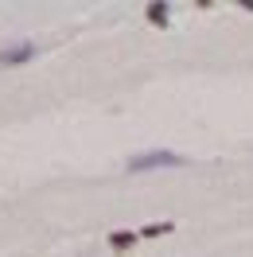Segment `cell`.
Here are the masks:
<instances>
[{"label":"cell","mask_w":253,"mask_h":257,"mask_svg":"<svg viewBox=\"0 0 253 257\" xmlns=\"http://www.w3.org/2000/svg\"><path fill=\"white\" fill-rule=\"evenodd\" d=\"M144 16H148V24H156V28H168V4H164V0L148 4V8H144Z\"/></svg>","instance_id":"4"},{"label":"cell","mask_w":253,"mask_h":257,"mask_svg":"<svg viewBox=\"0 0 253 257\" xmlns=\"http://www.w3.org/2000/svg\"><path fill=\"white\" fill-rule=\"evenodd\" d=\"M179 164H183V156H175V152H141L125 168L129 172H156V168H179Z\"/></svg>","instance_id":"1"},{"label":"cell","mask_w":253,"mask_h":257,"mask_svg":"<svg viewBox=\"0 0 253 257\" xmlns=\"http://www.w3.org/2000/svg\"><path fill=\"white\" fill-rule=\"evenodd\" d=\"M160 234H172V222H152L141 230V238H160Z\"/></svg>","instance_id":"5"},{"label":"cell","mask_w":253,"mask_h":257,"mask_svg":"<svg viewBox=\"0 0 253 257\" xmlns=\"http://www.w3.org/2000/svg\"><path fill=\"white\" fill-rule=\"evenodd\" d=\"M137 241H141V234H133V230H113V234H109V245L117 249V253H125V249H133Z\"/></svg>","instance_id":"3"},{"label":"cell","mask_w":253,"mask_h":257,"mask_svg":"<svg viewBox=\"0 0 253 257\" xmlns=\"http://www.w3.org/2000/svg\"><path fill=\"white\" fill-rule=\"evenodd\" d=\"M32 55H35V43H28V39H20V43H8V47H0V66L28 63Z\"/></svg>","instance_id":"2"}]
</instances>
